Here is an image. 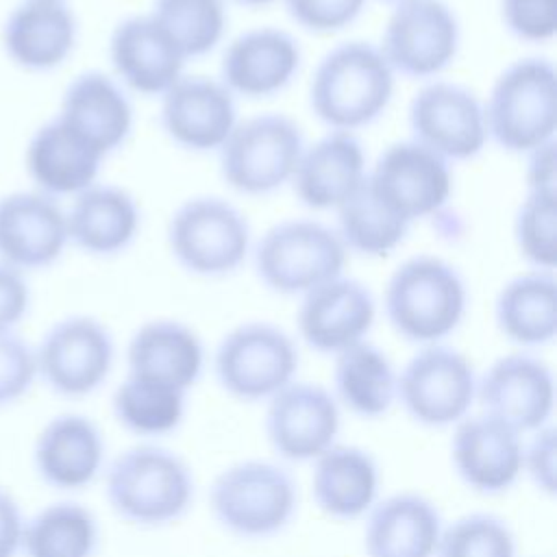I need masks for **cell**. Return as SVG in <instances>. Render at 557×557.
<instances>
[{
    "mask_svg": "<svg viewBox=\"0 0 557 557\" xmlns=\"http://www.w3.org/2000/svg\"><path fill=\"white\" fill-rule=\"evenodd\" d=\"M194 494L191 468L163 446H131L104 468V496L111 511L135 527L157 529L181 520Z\"/></svg>",
    "mask_w": 557,
    "mask_h": 557,
    "instance_id": "6da1fadb",
    "label": "cell"
},
{
    "mask_svg": "<svg viewBox=\"0 0 557 557\" xmlns=\"http://www.w3.org/2000/svg\"><path fill=\"white\" fill-rule=\"evenodd\" d=\"M394 96V72L368 41H344L329 50L309 85V107L331 131L352 133L376 122Z\"/></svg>",
    "mask_w": 557,
    "mask_h": 557,
    "instance_id": "7a4b0ae2",
    "label": "cell"
},
{
    "mask_svg": "<svg viewBox=\"0 0 557 557\" xmlns=\"http://www.w3.org/2000/svg\"><path fill=\"white\" fill-rule=\"evenodd\" d=\"M389 326L407 342L442 344L461 324L468 287L455 265L435 255H416L389 276L383 298Z\"/></svg>",
    "mask_w": 557,
    "mask_h": 557,
    "instance_id": "3957f363",
    "label": "cell"
},
{
    "mask_svg": "<svg viewBox=\"0 0 557 557\" xmlns=\"http://www.w3.org/2000/svg\"><path fill=\"white\" fill-rule=\"evenodd\" d=\"M209 509L226 533L239 540H268L292 524L298 485L289 470L274 461L242 459L211 481Z\"/></svg>",
    "mask_w": 557,
    "mask_h": 557,
    "instance_id": "277c9868",
    "label": "cell"
},
{
    "mask_svg": "<svg viewBox=\"0 0 557 557\" xmlns=\"http://www.w3.org/2000/svg\"><path fill=\"white\" fill-rule=\"evenodd\" d=\"M485 131L503 150L527 154L557 131V72L548 59L524 57L507 65L483 107Z\"/></svg>",
    "mask_w": 557,
    "mask_h": 557,
    "instance_id": "5b68a950",
    "label": "cell"
},
{
    "mask_svg": "<svg viewBox=\"0 0 557 557\" xmlns=\"http://www.w3.org/2000/svg\"><path fill=\"white\" fill-rule=\"evenodd\" d=\"M346 252L335 228L318 220H283L261 235L255 270L270 292L302 296L342 276Z\"/></svg>",
    "mask_w": 557,
    "mask_h": 557,
    "instance_id": "8992f818",
    "label": "cell"
},
{
    "mask_svg": "<svg viewBox=\"0 0 557 557\" xmlns=\"http://www.w3.org/2000/svg\"><path fill=\"white\" fill-rule=\"evenodd\" d=\"M305 150L300 126L283 113L237 122L220 146V174L244 196H265L292 181Z\"/></svg>",
    "mask_w": 557,
    "mask_h": 557,
    "instance_id": "52a82bcc",
    "label": "cell"
},
{
    "mask_svg": "<svg viewBox=\"0 0 557 557\" xmlns=\"http://www.w3.org/2000/svg\"><path fill=\"white\" fill-rule=\"evenodd\" d=\"M298 348L270 322H244L231 329L213 352V374L222 392L242 403H268L296 381Z\"/></svg>",
    "mask_w": 557,
    "mask_h": 557,
    "instance_id": "ba28073f",
    "label": "cell"
},
{
    "mask_svg": "<svg viewBox=\"0 0 557 557\" xmlns=\"http://www.w3.org/2000/svg\"><path fill=\"white\" fill-rule=\"evenodd\" d=\"M168 246L189 274L224 276L244 263L250 248V224L231 202L215 196H196L172 213Z\"/></svg>",
    "mask_w": 557,
    "mask_h": 557,
    "instance_id": "9c48e42d",
    "label": "cell"
},
{
    "mask_svg": "<svg viewBox=\"0 0 557 557\" xmlns=\"http://www.w3.org/2000/svg\"><path fill=\"white\" fill-rule=\"evenodd\" d=\"M476 379L457 348L420 346L396 376V403L420 426H455L476 403Z\"/></svg>",
    "mask_w": 557,
    "mask_h": 557,
    "instance_id": "30bf717a",
    "label": "cell"
},
{
    "mask_svg": "<svg viewBox=\"0 0 557 557\" xmlns=\"http://www.w3.org/2000/svg\"><path fill=\"white\" fill-rule=\"evenodd\" d=\"M33 348L37 379L63 398L91 396L107 383L115 363L111 331L85 313L57 320Z\"/></svg>",
    "mask_w": 557,
    "mask_h": 557,
    "instance_id": "8fae6325",
    "label": "cell"
},
{
    "mask_svg": "<svg viewBox=\"0 0 557 557\" xmlns=\"http://www.w3.org/2000/svg\"><path fill=\"white\" fill-rule=\"evenodd\" d=\"M461 28L442 0H411L394 7L381 37V54L392 72L407 78H433L457 57Z\"/></svg>",
    "mask_w": 557,
    "mask_h": 557,
    "instance_id": "7c38bea8",
    "label": "cell"
},
{
    "mask_svg": "<svg viewBox=\"0 0 557 557\" xmlns=\"http://www.w3.org/2000/svg\"><path fill=\"white\" fill-rule=\"evenodd\" d=\"M342 409L331 389L292 381L265 403L263 431L276 457L292 463H311L337 444Z\"/></svg>",
    "mask_w": 557,
    "mask_h": 557,
    "instance_id": "4fadbf2b",
    "label": "cell"
},
{
    "mask_svg": "<svg viewBox=\"0 0 557 557\" xmlns=\"http://www.w3.org/2000/svg\"><path fill=\"white\" fill-rule=\"evenodd\" d=\"M411 139L444 161H468L483 152L487 141L483 104L463 85L433 81L409 102Z\"/></svg>",
    "mask_w": 557,
    "mask_h": 557,
    "instance_id": "5bb4252c",
    "label": "cell"
},
{
    "mask_svg": "<svg viewBox=\"0 0 557 557\" xmlns=\"http://www.w3.org/2000/svg\"><path fill=\"white\" fill-rule=\"evenodd\" d=\"M366 183L389 211L409 224L437 213L453 191L448 161L413 139L387 146Z\"/></svg>",
    "mask_w": 557,
    "mask_h": 557,
    "instance_id": "9a60e30c",
    "label": "cell"
},
{
    "mask_svg": "<svg viewBox=\"0 0 557 557\" xmlns=\"http://www.w3.org/2000/svg\"><path fill=\"white\" fill-rule=\"evenodd\" d=\"M481 411L520 435L553 424L555 376L546 361L529 352L503 355L476 379Z\"/></svg>",
    "mask_w": 557,
    "mask_h": 557,
    "instance_id": "2e32d148",
    "label": "cell"
},
{
    "mask_svg": "<svg viewBox=\"0 0 557 557\" xmlns=\"http://www.w3.org/2000/svg\"><path fill=\"white\" fill-rule=\"evenodd\" d=\"M524 435L487 413H468L453 426L450 463L459 481L483 496H496L522 476Z\"/></svg>",
    "mask_w": 557,
    "mask_h": 557,
    "instance_id": "e0dca14e",
    "label": "cell"
},
{
    "mask_svg": "<svg viewBox=\"0 0 557 557\" xmlns=\"http://www.w3.org/2000/svg\"><path fill=\"white\" fill-rule=\"evenodd\" d=\"M376 302L368 285L335 276L307 294L298 305L300 339L320 355H337L363 342L374 324Z\"/></svg>",
    "mask_w": 557,
    "mask_h": 557,
    "instance_id": "ac0fdd59",
    "label": "cell"
},
{
    "mask_svg": "<svg viewBox=\"0 0 557 557\" xmlns=\"http://www.w3.org/2000/svg\"><path fill=\"white\" fill-rule=\"evenodd\" d=\"M104 435L85 413L52 416L33 442V468L41 483L59 492L89 487L104 472Z\"/></svg>",
    "mask_w": 557,
    "mask_h": 557,
    "instance_id": "d6986e66",
    "label": "cell"
},
{
    "mask_svg": "<svg viewBox=\"0 0 557 557\" xmlns=\"http://www.w3.org/2000/svg\"><path fill=\"white\" fill-rule=\"evenodd\" d=\"M70 244L65 211L41 191H11L0 198V261L20 270L57 263Z\"/></svg>",
    "mask_w": 557,
    "mask_h": 557,
    "instance_id": "ffe728a7",
    "label": "cell"
},
{
    "mask_svg": "<svg viewBox=\"0 0 557 557\" xmlns=\"http://www.w3.org/2000/svg\"><path fill=\"white\" fill-rule=\"evenodd\" d=\"M161 126L181 148L220 150L237 124L235 96L215 78L181 76L161 96Z\"/></svg>",
    "mask_w": 557,
    "mask_h": 557,
    "instance_id": "44dd1931",
    "label": "cell"
},
{
    "mask_svg": "<svg viewBox=\"0 0 557 557\" xmlns=\"http://www.w3.org/2000/svg\"><path fill=\"white\" fill-rule=\"evenodd\" d=\"M302 52L298 41L272 26L237 35L224 50L220 83L242 98H270L281 94L298 74Z\"/></svg>",
    "mask_w": 557,
    "mask_h": 557,
    "instance_id": "7402d4cb",
    "label": "cell"
},
{
    "mask_svg": "<svg viewBox=\"0 0 557 557\" xmlns=\"http://www.w3.org/2000/svg\"><path fill=\"white\" fill-rule=\"evenodd\" d=\"M78 22L65 2L22 0L0 30L9 61L26 72H50L63 65L76 48Z\"/></svg>",
    "mask_w": 557,
    "mask_h": 557,
    "instance_id": "603a6c76",
    "label": "cell"
},
{
    "mask_svg": "<svg viewBox=\"0 0 557 557\" xmlns=\"http://www.w3.org/2000/svg\"><path fill=\"white\" fill-rule=\"evenodd\" d=\"M109 61L115 76L141 96H163L181 76L185 57L152 15H131L109 37Z\"/></svg>",
    "mask_w": 557,
    "mask_h": 557,
    "instance_id": "cb8c5ba5",
    "label": "cell"
},
{
    "mask_svg": "<svg viewBox=\"0 0 557 557\" xmlns=\"http://www.w3.org/2000/svg\"><path fill=\"white\" fill-rule=\"evenodd\" d=\"M57 117L107 157L124 146L133 131V107L115 78L89 70L65 87Z\"/></svg>",
    "mask_w": 557,
    "mask_h": 557,
    "instance_id": "d4e9b609",
    "label": "cell"
},
{
    "mask_svg": "<svg viewBox=\"0 0 557 557\" xmlns=\"http://www.w3.org/2000/svg\"><path fill=\"white\" fill-rule=\"evenodd\" d=\"M363 518L366 557H435L444 518L424 494L379 498Z\"/></svg>",
    "mask_w": 557,
    "mask_h": 557,
    "instance_id": "484cf974",
    "label": "cell"
},
{
    "mask_svg": "<svg viewBox=\"0 0 557 557\" xmlns=\"http://www.w3.org/2000/svg\"><path fill=\"white\" fill-rule=\"evenodd\" d=\"M366 174L361 141L352 133L331 131L302 150L289 183L305 207L326 211L346 202Z\"/></svg>",
    "mask_w": 557,
    "mask_h": 557,
    "instance_id": "4316f807",
    "label": "cell"
},
{
    "mask_svg": "<svg viewBox=\"0 0 557 557\" xmlns=\"http://www.w3.org/2000/svg\"><path fill=\"white\" fill-rule=\"evenodd\" d=\"M205 370V346L198 333L178 320L144 322L126 346V374L154 381L187 394Z\"/></svg>",
    "mask_w": 557,
    "mask_h": 557,
    "instance_id": "83f0119b",
    "label": "cell"
},
{
    "mask_svg": "<svg viewBox=\"0 0 557 557\" xmlns=\"http://www.w3.org/2000/svg\"><path fill=\"white\" fill-rule=\"evenodd\" d=\"M381 470L372 453L355 444H333L311 461V496L333 520L363 518L379 500Z\"/></svg>",
    "mask_w": 557,
    "mask_h": 557,
    "instance_id": "f1b7e54d",
    "label": "cell"
},
{
    "mask_svg": "<svg viewBox=\"0 0 557 557\" xmlns=\"http://www.w3.org/2000/svg\"><path fill=\"white\" fill-rule=\"evenodd\" d=\"M102 154L70 131L57 115L41 124L24 150V168L37 191L61 198L76 196L98 178Z\"/></svg>",
    "mask_w": 557,
    "mask_h": 557,
    "instance_id": "f546056e",
    "label": "cell"
},
{
    "mask_svg": "<svg viewBox=\"0 0 557 557\" xmlns=\"http://www.w3.org/2000/svg\"><path fill=\"white\" fill-rule=\"evenodd\" d=\"M65 222L67 237L76 248L94 257H111L135 242L139 207L126 189L94 183L74 196Z\"/></svg>",
    "mask_w": 557,
    "mask_h": 557,
    "instance_id": "4dcf8cb0",
    "label": "cell"
},
{
    "mask_svg": "<svg viewBox=\"0 0 557 557\" xmlns=\"http://www.w3.org/2000/svg\"><path fill=\"white\" fill-rule=\"evenodd\" d=\"M494 320L505 339L520 348L548 346L557 335V281L533 270L509 278L494 302Z\"/></svg>",
    "mask_w": 557,
    "mask_h": 557,
    "instance_id": "1f68e13d",
    "label": "cell"
},
{
    "mask_svg": "<svg viewBox=\"0 0 557 557\" xmlns=\"http://www.w3.org/2000/svg\"><path fill=\"white\" fill-rule=\"evenodd\" d=\"M396 376L389 357L363 339L335 355L331 394L357 418H383L396 403Z\"/></svg>",
    "mask_w": 557,
    "mask_h": 557,
    "instance_id": "d6a6232c",
    "label": "cell"
},
{
    "mask_svg": "<svg viewBox=\"0 0 557 557\" xmlns=\"http://www.w3.org/2000/svg\"><path fill=\"white\" fill-rule=\"evenodd\" d=\"M100 524L89 507L76 500H54L26 516L22 533L24 557H94Z\"/></svg>",
    "mask_w": 557,
    "mask_h": 557,
    "instance_id": "836d02e7",
    "label": "cell"
},
{
    "mask_svg": "<svg viewBox=\"0 0 557 557\" xmlns=\"http://www.w3.org/2000/svg\"><path fill=\"white\" fill-rule=\"evenodd\" d=\"M185 398L181 389L126 374L113 389L111 413L124 431L137 437H161L183 424Z\"/></svg>",
    "mask_w": 557,
    "mask_h": 557,
    "instance_id": "e575fe53",
    "label": "cell"
},
{
    "mask_svg": "<svg viewBox=\"0 0 557 557\" xmlns=\"http://www.w3.org/2000/svg\"><path fill=\"white\" fill-rule=\"evenodd\" d=\"M368 176V174H366ZM337 235L346 250L363 257L389 255L409 231V222L389 211L368 187L363 185L337 209Z\"/></svg>",
    "mask_w": 557,
    "mask_h": 557,
    "instance_id": "d590c367",
    "label": "cell"
},
{
    "mask_svg": "<svg viewBox=\"0 0 557 557\" xmlns=\"http://www.w3.org/2000/svg\"><path fill=\"white\" fill-rule=\"evenodd\" d=\"M150 15L185 59L211 52L226 28L224 0H154Z\"/></svg>",
    "mask_w": 557,
    "mask_h": 557,
    "instance_id": "8d00e7d4",
    "label": "cell"
},
{
    "mask_svg": "<svg viewBox=\"0 0 557 557\" xmlns=\"http://www.w3.org/2000/svg\"><path fill=\"white\" fill-rule=\"evenodd\" d=\"M435 557H516V535L496 513H463L442 527Z\"/></svg>",
    "mask_w": 557,
    "mask_h": 557,
    "instance_id": "74e56055",
    "label": "cell"
},
{
    "mask_svg": "<svg viewBox=\"0 0 557 557\" xmlns=\"http://www.w3.org/2000/svg\"><path fill=\"white\" fill-rule=\"evenodd\" d=\"M520 255L535 268L553 272L557 263V194L527 191L513 220Z\"/></svg>",
    "mask_w": 557,
    "mask_h": 557,
    "instance_id": "f35d334b",
    "label": "cell"
},
{
    "mask_svg": "<svg viewBox=\"0 0 557 557\" xmlns=\"http://www.w3.org/2000/svg\"><path fill=\"white\" fill-rule=\"evenodd\" d=\"M35 381V348L15 331L0 333V409L22 400Z\"/></svg>",
    "mask_w": 557,
    "mask_h": 557,
    "instance_id": "ab89813d",
    "label": "cell"
},
{
    "mask_svg": "<svg viewBox=\"0 0 557 557\" xmlns=\"http://www.w3.org/2000/svg\"><path fill=\"white\" fill-rule=\"evenodd\" d=\"M500 20L520 41H550L557 33V0H500Z\"/></svg>",
    "mask_w": 557,
    "mask_h": 557,
    "instance_id": "60d3db41",
    "label": "cell"
},
{
    "mask_svg": "<svg viewBox=\"0 0 557 557\" xmlns=\"http://www.w3.org/2000/svg\"><path fill=\"white\" fill-rule=\"evenodd\" d=\"M289 17L305 30L326 35L350 26L366 9V0H283Z\"/></svg>",
    "mask_w": 557,
    "mask_h": 557,
    "instance_id": "b9f144b4",
    "label": "cell"
},
{
    "mask_svg": "<svg viewBox=\"0 0 557 557\" xmlns=\"http://www.w3.org/2000/svg\"><path fill=\"white\" fill-rule=\"evenodd\" d=\"M524 440L522 444V474L533 487L546 496L555 494L557 485V437L555 426L546 424Z\"/></svg>",
    "mask_w": 557,
    "mask_h": 557,
    "instance_id": "7bdbcfd3",
    "label": "cell"
},
{
    "mask_svg": "<svg viewBox=\"0 0 557 557\" xmlns=\"http://www.w3.org/2000/svg\"><path fill=\"white\" fill-rule=\"evenodd\" d=\"M30 309V287L24 272L0 261V333L15 331Z\"/></svg>",
    "mask_w": 557,
    "mask_h": 557,
    "instance_id": "ee69618b",
    "label": "cell"
},
{
    "mask_svg": "<svg viewBox=\"0 0 557 557\" xmlns=\"http://www.w3.org/2000/svg\"><path fill=\"white\" fill-rule=\"evenodd\" d=\"M527 191L537 194H557V154H555V141H548L531 152H527Z\"/></svg>",
    "mask_w": 557,
    "mask_h": 557,
    "instance_id": "f6af8a7d",
    "label": "cell"
},
{
    "mask_svg": "<svg viewBox=\"0 0 557 557\" xmlns=\"http://www.w3.org/2000/svg\"><path fill=\"white\" fill-rule=\"evenodd\" d=\"M26 516L11 492L0 487V557H17L22 550Z\"/></svg>",
    "mask_w": 557,
    "mask_h": 557,
    "instance_id": "bcb514c9",
    "label": "cell"
},
{
    "mask_svg": "<svg viewBox=\"0 0 557 557\" xmlns=\"http://www.w3.org/2000/svg\"><path fill=\"white\" fill-rule=\"evenodd\" d=\"M231 2H237V4H244V7H263V4H270L274 0H231Z\"/></svg>",
    "mask_w": 557,
    "mask_h": 557,
    "instance_id": "7dc6e473",
    "label": "cell"
},
{
    "mask_svg": "<svg viewBox=\"0 0 557 557\" xmlns=\"http://www.w3.org/2000/svg\"><path fill=\"white\" fill-rule=\"evenodd\" d=\"M379 2H383V4H389V7H400V4H405V2H411V0H379Z\"/></svg>",
    "mask_w": 557,
    "mask_h": 557,
    "instance_id": "c3c4849f",
    "label": "cell"
},
{
    "mask_svg": "<svg viewBox=\"0 0 557 557\" xmlns=\"http://www.w3.org/2000/svg\"><path fill=\"white\" fill-rule=\"evenodd\" d=\"M52 2H63V0H52Z\"/></svg>",
    "mask_w": 557,
    "mask_h": 557,
    "instance_id": "681fc988",
    "label": "cell"
}]
</instances>
